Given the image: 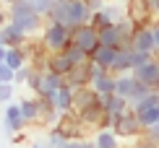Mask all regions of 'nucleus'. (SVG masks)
Instances as JSON below:
<instances>
[{
    "label": "nucleus",
    "instance_id": "f257e3e1",
    "mask_svg": "<svg viewBox=\"0 0 159 148\" xmlns=\"http://www.w3.org/2000/svg\"><path fill=\"white\" fill-rule=\"evenodd\" d=\"M89 8L84 5V0H60L50 8V13L44 16V21H55V24H63L68 29H76L89 21Z\"/></svg>",
    "mask_w": 159,
    "mask_h": 148
},
{
    "label": "nucleus",
    "instance_id": "7c9ffc66",
    "mask_svg": "<svg viewBox=\"0 0 159 148\" xmlns=\"http://www.w3.org/2000/svg\"><path fill=\"white\" fill-rule=\"evenodd\" d=\"M151 57H154V55H149V52L130 50V70H133V68H138V65H143V63H149Z\"/></svg>",
    "mask_w": 159,
    "mask_h": 148
},
{
    "label": "nucleus",
    "instance_id": "6ab92c4d",
    "mask_svg": "<svg viewBox=\"0 0 159 148\" xmlns=\"http://www.w3.org/2000/svg\"><path fill=\"white\" fill-rule=\"evenodd\" d=\"M0 31H3V44H5V47H24L26 39H29L16 24H11V21H5V26H3Z\"/></svg>",
    "mask_w": 159,
    "mask_h": 148
},
{
    "label": "nucleus",
    "instance_id": "de8ad7c7",
    "mask_svg": "<svg viewBox=\"0 0 159 148\" xmlns=\"http://www.w3.org/2000/svg\"><path fill=\"white\" fill-rule=\"evenodd\" d=\"M0 3H3V5H5V8H8V5L13 3V0H0Z\"/></svg>",
    "mask_w": 159,
    "mask_h": 148
},
{
    "label": "nucleus",
    "instance_id": "6e6552de",
    "mask_svg": "<svg viewBox=\"0 0 159 148\" xmlns=\"http://www.w3.org/2000/svg\"><path fill=\"white\" fill-rule=\"evenodd\" d=\"M70 42L78 44L86 55H91V52L99 47V31L94 29V26H89V21H86L81 26H76V29H70Z\"/></svg>",
    "mask_w": 159,
    "mask_h": 148
},
{
    "label": "nucleus",
    "instance_id": "ddd939ff",
    "mask_svg": "<svg viewBox=\"0 0 159 148\" xmlns=\"http://www.w3.org/2000/svg\"><path fill=\"white\" fill-rule=\"evenodd\" d=\"M130 73H133V78H138L141 83H146L149 89H154L157 81H159V65H157V57H151L149 63H143V65H138V68H133Z\"/></svg>",
    "mask_w": 159,
    "mask_h": 148
},
{
    "label": "nucleus",
    "instance_id": "f03ea898",
    "mask_svg": "<svg viewBox=\"0 0 159 148\" xmlns=\"http://www.w3.org/2000/svg\"><path fill=\"white\" fill-rule=\"evenodd\" d=\"M5 11H8V21L16 24L26 37H34V34H39V31H42L44 16H39V13L31 8L29 0H13Z\"/></svg>",
    "mask_w": 159,
    "mask_h": 148
},
{
    "label": "nucleus",
    "instance_id": "473e14b6",
    "mask_svg": "<svg viewBox=\"0 0 159 148\" xmlns=\"http://www.w3.org/2000/svg\"><path fill=\"white\" fill-rule=\"evenodd\" d=\"M65 140H68V138H65L63 133L57 130V127H52V130L47 133V146H50V148H57V146H63Z\"/></svg>",
    "mask_w": 159,
    "mask_h": 148
},
{
    "label": "nucleus",
    "instance_id": "c756f323",
    "mask_svg": "<svg viewBox=\"0 0 159 148\" xmlns=\"http://www.w3.org/2000/svg\"><path fill=\"white\" fill-rule=\"evenodd\" d=\"M31 70H34V65H31V63H26L24 68H18V70H16V76H13V86L26 83V81H29V76H31Z\"/></svg>",
    "mask_w": 159,
    "mask_h": 148
},
{
    "label": "nucleus",
    "instance_id": "b1692460",
    "mask_svg": "<svg viewBox=\"0 0 159 148\" xmlns=\"http://www.w3.org/2000/svg\"><path fill=\"white\" fill-rule=\"evenodd\" d=\"M115 31H117V37H120V42L123 47H130V39H133V31H136V26L130 24V18H120V21H115Z\"/></svg>",
    "mask_w": 159,
    "mask_h": 148
},
{
    "label": "nucleus",
    "instance_id": "603ef678",
    "mask_svg": "<svg viewBox=\"0 0 159 148\" xmlns=\"http://www.w3.org/2000/svg\"><path fill=\"white\" fill-rule=\"evenodd\" d=\"M55 3H60V0H55Z\"/></svg>",
    "mask_w": 159,
    "mask_h": 148
},
{
    "label": "nucleus",
    "instance_id": "9d476101",
    "mask_svg": "<svg viewBox=\"0 0 159 148\" xmlns=\"http://www.w3.org/2000/svg\"><path fill=\"white\" fill-rule=\"evenodd\" d=\"M63 81L70 86V89H81V86H89L91 81V60H84V63H76L73 68L63 76Z\"/></svg>",
    "mask_w": 159,
    "mask_h": 148
},
{
    "label": "nucleus",
    "instance_id": "2eb2a0df",
    "mask_svg": "<svg viewBox=\"0 0 159 148\" xmlns=\"http://www.w3.org/2000/svg\"><path fill=\"white\" fill-rule=\"evenodd\" d=\"M99 104H102L104 114H123V112L130 109L128 99L117 96V94H104V96H99Z\"/></svg>",
    "mask_w": 159,
    "mask_h": 148
},
{
    "label": "nucleus",
    "instance_id": "0eeeda50",
    "mask_svg": "<svg viewBox=\"0 0 159 148\" xmlns=\"http://www.w3.org/2000/svg\"><path fill=\"white\" fill-rule=\"evenodd\" d=\"M125 18H130V24L136 26V29H141V26H149L154 21V13H151V5L149 0H125Z\"/></svg>",
    "mask_w": 159,
    "mask_h": 148
},
{
    "label": "nucleus",
    "instance_id": "4c0bfd02",
    "mask_svg": "<svg viewBox=\"0 0 159 148\" xmlns=\"http://www.w3.org/2000/svg\"><path fill=\"white\" fill-rule=\"evenodd\" d=\"M104 3H107V0H84V5L89 8V13H97V11H102V8H104Z\"/></svg>",
    "mask_w": 159,
    "mask_h": 148
},
{
    "label": "nucleus",
    "instance_id": "bb28decb",
    "mask_svg": "<svg viewBox=\"0 0 159 148\" xmlns=\"http://www.w3.org/2000/svg\"><path fill=\"white\" fill-rule=\"evenodd\" d=\"M63 52H65V55H68V60H70V63H73V65H76V63H84V60H89V55H86V52H84V50H81V47H78V44H73V42H70L68 47H65Z\"/></svg>",
    "mask_w": 159,
    "mask_h": 148
},
{
    "label": "nucleus",
    "instance_id": "8fccbe9b",
    "mask_svg": "<svg viewBox=\"0 0 159 148\" xmlns=\"http://www.w3.org/2000/svg\"><path fill=\"white\" fill-rule=\"evenodd\" d=\"M154 91H157V94H159V81H157V86H154Z\"/></svg>",
    "mask_w": 159,
    "mask_h": 148
},
{
    "label": "nucleus",
    "instance_id": "dca6fc26",
    "mask_svg": "<svg viewBox=\"0 0 159 148\" xmlns=\"http://www.w3.org/2000/svg\"><path fill=\"white\" fill-rule=\"evenodd\" d=\"M117 52H120V47H104V44H99L97 50L89 55V60L97 63V65H102L104 70H110L112 63H115V57H117Z\"/></svg>",
    "mask_w": 159,
    "mask_h": 148
},
{
    "label": "nucleus",
    "instance_id": "c85d7f7f",
    "mask_svg": "<svg viewBox=\"0 0 159 148\" xmlns=\"http://www.w3.org/2000/svg\"><path fill=\"white\" fill-rule=\"evenodd\" d=\"M16 99V86L13 83H0V104H11Z\"/></svg>",
    "mask_w": 159,
    "mask_h": 148
},
{
    "label": "nucleus",
    "instance_id": "ea45409f",
    "mask_svg": "<svg viewBox=\"0 0 159 148\" xmlns=\"http://www.w3.org/2000/svg\"><path fill=\"white\" fill-rule=\"evenodd\" d=\"M130 148H154V146H151V143H149V140H146V138H143V135H141V138H136V143H133V146H130Z\"/></svg>",
    "mask_w": 159,
    "mask_h": 148
},
{
    "label": "nucleus",
    "instance_id": "37998d69",
    "mask_svg": "<svg viewBox=\"0 0 159 148\" xmlns=\"http://www.w3.org/2000/svg\"><path fill=\"white\" fill-rule=\"evenodd\" d=\"M5 21H8V11H5V8H0V29L5 26Z\"/></svg>",
    "mask_w": 159,
    "mask_h": 148
},
{
    "label": "nucleus",
    "instance_id": "7ed1b4c3",
    "mask_svg": "<svg viewBox=\"0 0 159 148\" xmlns=\"http://www.w3.org/2000/svg\"><path fill=\"white\" fill-rule=\"evenodd\" d=\"M39 42L44 44L47 52H63L70 44V29L55 21H44L42 31H39Z\"/></svg>",
    "mask_w": 159,
    "mask_h": 148
},
{
    "label": "nucleus",
    "instance_id": "aec40b11",
    "mask_svg": "<svg viewBox=\"0 0 159 148\" xmlns=\"http://www.w3.org/2000/svg\"><path fill=\"white\" fill-rule=\"evenodd\" d=\"M70 68H73V63L68 60V55H65V52H50V55H47V70H50V73L65 76Z\"/></svg>",
    "mask_w": 159,
    "mask_h": 148
},
{
    "label": "nucleus",
    "instance_id": "09e8293b",
    "mask_svg": "<svg viewBox=\"0 0 159 148\" xmlns=\"http://www.w3.org/2000/svg\"><path fill=\"white\" fill-rule=\"evenodd\" d=\"M0 47H5V44H3V31H0Z\"/></svg>",
    "mask_w": 159,
    "mask_h": 148
},
{
    "label": "nucleus",
    "instance_id": "1a4fd4ad",
    "mask_svg": "<svg viewBox=\"0 0 159 148\" xmlns=\"http://www.w3.org/2000/svg\"><path fill=\"white\" fill-rule=\"evenodd\" d=\"M26 130V120H24V114L21 109H18V102L16 104H5V112H3V133L5 135H16V133H24Z\"/></svg>",
    "mask_w": 159,
    "mask_h": 148
},
{
    "label": "nucleus",
    "instance_id": "f8f14e48",
    "mask_svg": "<svg viewBox=\"0 0 159 148\" xmlns=\"http://www.w3.org/2000/svg\"><path fill=\"white\" fill-rule=\"evenodd\" d=\"M78 120L84 122V127L89 133L91 130H99V127H102V120H104V109H102V104H99V99H97L94 104H89L86 109L78 112Z\"/></svg>",
    "mask_w": 159,
    "mask_h": 148
},
{
    "label": "nucleus",
    "instance_id": "412c9836",
    "mask_svg": "<svg viewBox=\"0 0 159 148\" xmlns=\"http://www.w3.org/2000/svg\"><path fill=\"white\" fill-rule=\"evenodd\" d=\"M18 109H21L26 125H37V122H39V104H37V96H24V99H18Z\"/></svg>",
    "mask_w": 159,
    "mask_h": 148
},
{
    "label": "nucleus",
    "instance_id": "f704fd0d",
    "mask_svg": "<svg viewBox=\"0 0 159 148\" xmlns=\"http://www.w3.org/2000/svg\"><path fill=\"white\" fill-rule=\"evenodd\" d=\"M143 138H146L154 148H159V122L157 125H149L146 130H143Z\"/></svg>",
    "mask_w": 159,
    "mask_h": 148
},
{
    "label": "nucleus",
    "instance_id": "39448f33",
    "mask_svg": "<svg viewBox=\"0 0 159 148\" xmlns=\"http://www.w3.org/2000/svg\"><path fill=\"white\" fill-rule=\"evenodd\" d=\"M143 130H146V127L141 125V120L136 117V112H133V109L117 114L115 125H112V133H115L120 140H128V138H133V140H136V138H141V135H143Z\"/></svg>",
    "mask_w": 159,
    "mask_h": 148
},
{
    "label": "nucleus",
    "instance_id": "e433bc0d",
    "mask_svg": "<svg viewBox=\"0 0 159 148\" xmlns=\"http://www.w3.org/2000/svg\"><path fill=\"white\" fill-rule=\"evenodd\" d=\"M13 76H16V70H11L5 63H0V83H13Z\"/></svg>",
    "mask_w": 159,
    "mask_h": 148
},
{
    "label": "nucleus",
    "instance_id": "49530a36",
    "mask_svg": "<svg viewBox=\"0 0 159 148\" xmlns=\"http://www.w3.org/2000/svg\"><path fill=\"white\" fill-rule=\"evenodd\" d=\"M5 60V47H0V63Z\"/></svg>",
    "mask_w": 159,
    "mask_h": 148
},
{
    "label": "nucleus",
    "instance_id": "393cba45",
    "mask_svg": "<svg viewBox=\"0 0 159 148\" xmlns=\"http://www.w3.org/2000/svg\"><path fill=\"white\" fill-rule=\"evenodd\" d=\"M94 143H97V148H120V138L112 130H97Z\"/></svg>",
    "mask_w": 159,
    "mask_h": 148
},
{
    "label": "nucleus",
    "instance_id": "3c124183",
    "mask_svg": "<svg viewBox=\"0 0 159 148\" xmlns=\"http://www.w3.org/2000/svg\"><path fill=\"white\" fill-rule=\"evenodd\" d=\"M157 65H159V55H157Z\"/></svg>",
    "mask_w": 159,
    "mask_h": 148
},
{
    "label": "nucleus",
    "instance_id": "a18cd8bd",
    "mask_svg": "<svg viewBox=\"0 0 159 148\" xmlns=\"http://www.w3.org/2000/svg\"><path fill=\"white\" fill-rule=\"evenodd\" d=\"M31 148H50L47 143H31Z\"/></svg>",
    "mask_w": 159,
    "mask_h": 148
},
{
    "label": "nucleus",
    "instance_id": "cd10ccee",
    "mask_svg": "<svg viewBox=\"0 0 159 148\" xmlns=\"http://www.w3.org/2000/svg\"><path fill=\"white\" fill-rule=\"evenodd\" d=\"M89 26H94L97 31H102V29H107V26H112V21L104 16L102 11H97V13H91V16H89Z\"/></svg>",
    "mask_w": 159,
    "mask_h": 148
},
{
    "label": "nucleus",
    "instance_id": "f3484780",
    "mask_svg": "<svg viewBox=\"0 0 159 148\" xmlns=\"http://www.w3.org/2000/svg\"><path fill=\"white\" fill-rule=\"evenodd\" d=\"M73 94H76V89H70V86L63 81V86L55 91V96H52V104H55L57 114H63V112H70V107H73Z\"/></svg>",
    "mask_w": 159,
    "mask_h": 148
},
{
    "label": "nucleus",
    "instance_id": "864d4df0",
    "mask_svg": "<svg viewBox=\"0 0 159 148\" xmlns=\"http://www.w3.org/2000/svg\"><path fill=\"white\" fill-rule=\"evenodd\" d=\"M123 3H125V0H123Z\"/></svg>",
    "mask_w": 159,
    "mask_h": 148
},
{
    "label": "nucleus",
    "instance_id": "423d86ee",
    "mask_svg": "<svg viewBox=\"0 0 159 148\" xmlns=\"http://www.w3.org/2000/svg\"><path fill=\"white\" fill-rule=\"evenodd\" d=\"M55 127H57V130H60L68 140H84L86 135H89V130L84 127V122L78 120L76 112H63V114H57Z\"/></svg>",
    "mask_w": 159,
    "mask_h": 148
},
{
    "label": "nucleus",
    "instance_id": "a878e982",
    "mask_svg": "<svg viewBox=\"0 0 159 148\" xmlns=\"http://www.w3.org/2000/svg\"><path fill=\"white\" fill-rule=\"evenodd\" d=\"M99 44H104V47H123L120 37H117V31H115V24L99 31Z\"/></svg>",
    "mask_w": 159,
    "mask_h": 148
},
{
    "label": "nucleus",
    "instance_id": "79ce46f5",
    "mask_svg": "<svg viewBox=\"0 0 159 148\" xmlns=\"http://www.w3.org/2000/svg\"><path fill=\"white\" fill-rule=\"evenodd\" d=\"M151 5V13H154V18H159V0H149Z\"/></svg>",
    "mask_w": 159,
    "mask_h": 148
},
{
    "label": "nucleus",
    "instance_id": "72a5a7b5",
    "mask_svg": "<svg viewBox=\"0 0 159 148\" xmlns=\"http://www.w3.org/2000/svg\"><path fill=\"white\" fill-rule=\"evenodd\" d=\"M102 13H104V16H107V18H110L112 24H115V21H120V18L125 16V13H123V8H117V5H110V3H104Z\"/></svg>",
    "mask_w": 159,
    "mask_h": 148
},
{
    "label": "nucleus",
    "instance_id": "a211bd4d",
    "mask_svg": "<svg viewBox=\"0 0 159 148\" xmlns=\"http://www.w3.org/2000/svg\"><path fill=\"white\" fill-rule=\"evenodd\" d=\"M99 99V94L91 89V86H81V89H76V94H73V107H70V112H81V109H86L89 104H94Z\"/></svg>",
    "mask_w": 159,
    "mask_h": 148
},
{
    "label": "nucleus",
    "instance_id": "4468645a",
    "mask_svg": "<svg viewBox=\"0 0 159 148\" xmlns=\"http://www.w3.org/2000/svg\"><path fill=\"white\" fill-rule=\"evenodd\" d=\"M63 86V76H57V73H50V70H42V78H39V89L34 96H47L52 99L55 96V91Z\"/></svg>",
    "mask_w": 159,
    "mask_h": 148
},
{
    "label": "nucleus",
    "instance_id": "c9c22d12",
    "mask_svg": "<svg viewBox=\"0 0 159 148\" xmlns=\"http://www.w3.org/2000/svg\"><path fill=\"white\" fill-rule=\"evenodd\" d=\"M39 78H42V70H31V76H29V81H26V83L24 86H29V91L31 94H37V89H39Z\"/></svg>",
    "mask_w": 159,
    "mask_h": 148
},
{
    "label": "nucleus",
    "instance_id": "5701e85b",
    "mask_svg": "<svg viewBox=\"0 0 159 148\" xmlns=\"http://www.w3.org/2000/svg\"><path fill=\"white\" fill-rule=\"evenodd\" d=\"M3 63L8 65L11 70H18V68H24L29 60H26L24 47H5V60H3Z\"/></svg>",
    "mask_w": 159,
    "mask_h": 148
},
{
    "label": "nucleus",
    "instance_id": "a19ab883",
    "mask_svg": "<svg viewBox=\"0 0 159 148\" xmlns=\"http://www.w3.org/2000/svg\"><path fill=\"white\" fill-rule=\"evenodd\" d=\"M78 148H97V143H94V140H78Z\"/></svg>",
    "mask_w": 159,
    "mask_h": 148
},
{
    "label": "nucleus",
    "instance_id": "20e7f679",
    "mask_svg": "<svg viewBox=\"0 0 159 148\" xmlns=\"http://www.w3.org/2000/svg\"><path fill=\"white\" fill-rule=\"evenodd\" d=\"M149 86L141 83L138 78H133V73H123V76H115V94L123 99H128V104L141 102L143 96H149Z\"/></svg>",
    "mask_w": 159,
    "mask_h": 148
},
{
    "label": "nucleus",
    "instance_id": "4be33fe9",
    "mask_svg": "<svg viewBox=\"0 0 159 148\" xmlns=\"http://www.w3.org/2000/svg\"><path fill=\"white\" fill-rule=\"evenodd\" d=\"M37 104H39V125H55L57 122V109L52 104V99L37 96Z\"/></svg>",
    "mask_w": 159,
    "mask_h": 148
},
{
    "label": "nucleus",
    "instance_id": "58836bf2",
    "mask_svg": "<svg viewBox=\"0 0 159 148\" xmlns=\"http://www.w3.org/2000/svg\"><path fill=\"white\" fill-rule=\"evenodd\" d=\"M149 29H151V34H154V42H157V50H159V18H154V21L149 24Z\"/></svg>",
    "mask_w": 159,
    "mask_h": 148
},
{
    "label": "nucleus",
    "instance_id": "c03bdc74",
    "mask_svg": "<svg viewBox=\"0 0 159 148\" xmlns=\"http://www.w3.org/2000/svg\"><path fill=\"white\" fill-rule=\"evenodd\" d=\"M57 148H78V140H65V143L57 146Z\"/></svg>",
    "mask_w": 159,
    "mask_h": 148
},
{
    "label": "nucleus",
    "instance_id": "2f4dec72",
    "mask_svg": "<svg viewBox=\"0 0 159 148\" xmlns=\"http://www.w3.org/2000/svg\"><path fill=\"white\" fill-rule=\"evenodd\" d=\"M29 5L39 13V16H47V13H50V8L55 5V0H29Z\"/></svg>",
    "mask_w": 159,
    "mask_h": 148
},
{
    "label": "nucleus",
    "instance_id": "9b49d317",
    "mask_svg": "<svg viewBox=\"0 0 159 148\" xmlns=\"http://www.w3.org/2000/svg\"><path fill=\"white\" fill-rule=\"evenodd\" d=\"M130 47L138 52H149V55H159V50H157V42H154V34H151V29L149 26H141V29H136L133 31V39H130Z\"/></svg>",
    "mask_w": 159,
    "mask_h": 148
}]
</instances>
